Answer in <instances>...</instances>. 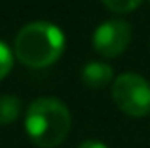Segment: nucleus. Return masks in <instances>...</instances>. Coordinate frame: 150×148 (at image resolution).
<instances>
[{"label":"nucleus","instance_id":"nucleus-1","mask_svg":"<svg viewBox=\"0 0 150 148\" xmlns=\"http://www.w3.org/2000/svg\"><path fill=\"white\" fill-rule=\"evenodd\" d=\"M72 118L63 101L40 97L27 108L25 131L38 148H55L69 137Z\"/></svg>","mask_w":150,"mask_h":148},{"label":"nucleus","instance_id":"nucleus-7","mask_svg":"<svg viewBox=\"0 0 150 148\" xmlns=\"http://www.w3.org/2000/svg\"><path fill=\"white\" fill-rule=\"evenodd\" d=\"M101 2L114 13H129V11L137 10L143 0H101Z\"/></svg>","mask_w":150,"mask_h":148},{"label":"nucleus","instance_id":"nucleus-2","mask_svg":"<svg viewBox=\"0 0 150 148\" xmlns=\"http://www.w3.org/2000/svg\"><path fill=\"white\" fill-rule=\"evenodd\" d=\"M65 49V34L57 25L48 21H33L15 36V57L25 67L46 68L61 57Z\"/></svg>","mask_w":150,"mask_h":148},{"label":"nucleus","instance_id":"nucleus-5","mask_svg":"<svg viewBox=\"0 0 150 148\" xmlns=\"http://www.w3.org/2000/svg\"><path fill=\"white\" fill-rule=\"evenodd\" d=\"M112 80H114V70L106 63L91 61L82 68V82L89 89H101L105 85H108Z\"/></svg>","mask_w":150,"mask_h":148},{"label":"nucleus","instance_id":"nucleus-8","mask_svg":"<svg viewBox=\"0 0 150 148\" xmlns=\"http://www.w3.org/2000/svg\"><path fill=\"white\" fill-rule=\"evenodd\" d=\"M11 67H13V53L4 42H0V80L10 74Z\"/></svg>","mask_w":150,"mask_h":148},{"label":"nucleus","instance_id":"nucleus-4","mask_svg":"<svg viewBox=\"0 0 150 148\" xmlns=\"http://www.w3.org/2000/svg\"><path fill=\"white\" fill-rule=\"evenodd\" d=\"M131 42V25L124 19H108L101 23L93 32V48L103 57H118L127 49Z\"/></svg>","mask_w":150,"mask_h":148},{"label":"nucleus","instance_id":"nucleus-6","mask_svg":"<svg viewBox=\"0 0 150 148\" xmlns=\"http://www.w3.org/2000/svg\"><path fill=\"white\" fill-rule=\"evenodd\" d=\"M21 114V101L15 95H0V125L13 123Z\"/></svg>","mask_w":150,"mask_h":148},{"label":"nucleus","instance_id":"nucleus-3","mask_svg":"<svg viewBox=\"0 0 150 148\" xmlns=\"http://www.w3.org/2000/svg\"><path fill=\"white\" fill-rule=\"evenodd\" d=\"M112 99L124 114L143 118L150 112V84L146 78L135 72H125L114 78Z\"/></svg>","mask_w":150,"mask_h":148},{"label":"nucleus","instance_id":"nucleus-9","mask_svg":"<svg viewBox=\"0 0 150 148\" xmlns=\"http://www.w3.org/2000/svg\"><path fill=\"white\" fill-rule=\"evenodd\" d=\"M78 148H108V146L101 141H84Z\"/></svg>","mask_w":150,"mask_h":148}]
</instances>
